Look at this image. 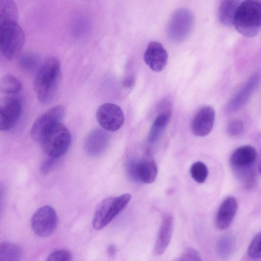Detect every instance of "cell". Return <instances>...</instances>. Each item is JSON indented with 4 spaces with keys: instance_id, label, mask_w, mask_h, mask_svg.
<instances>
[{
    "instance_id": "cell-19",
    "label": "cell",
    "mask_w": 261,
    "mask_h": 261,
    "mask_svg": "<svg viewBox=\"0 0 261 261\" xmlns=\"http://www.w3.org/2000/svg\"><path fill=\"white\" fill-rule=\"evenodd\" d=\"M242 1L238 0H225L220 3L218 12L220 22L224 26L232 25L237 9Z\"/></svg>"
},
{
    "instance_id": "cell-23",
    "label": "cell",
    "mask_w": 261,
    "mask_h": 261,
    "mask_svg": "<svg viewBox=\"0 0 261 261\" xmlns=\"http://www.w3.org/2000/svg\"><path fill=\"white\" fill-rule=\"evenodd\" d=\"M20 68L25 71L30 72L38 69L40 66V58L36 53L27 51L18 57Z\"/></svg>"
},
{
    "instance_id": "cell-33",
    "label": "cell",
    "mask_w": 261,
    "mask_h": 261,
    "mask_svg": "<svg viewBox=\"0 0 261 261\" xmlns=\"http://www.w3.org/2000/svg\"><path fill=\"white\" fill-rule=\"evenodd\" d=\"M6 194V189L4 185L0 182V211L3 206Z\"/></svg>"
},
{
    "instance_id": "cell-2",
    "label": "cell",
    "mask_w": 261,
    "mask_h": 261,
    "mask_svg": "<svg viewBox=\"0 0 261 261\" xmlns=\"http://www.w3.org/2000/svg\"><path fill=\"white\" fill-rule=\"evenodd\" d=\"M232 25L245 37L255 36L261 26L260 2L249 0L241 2L235 13Z\"/></svg>"
},
{
    "instance_id": "cell-17",
    "label": "cell",
    "mask_w": 261,
    "mask_h": 261,
    "mask_svg": "<svg viewBox=\"0 0 261 261\" xmlns=\"http://www.w3.org/2000/svg\"><path fill=\"white\" fill-rule=\"evenodd\" d=\"M238 202L233 196L227 197L221 203L216 217V225L219 230L227 228L236 215Z\"/></svg>"
},
{
    "instance_id": "cell-5",
    "label": "cell",
    "mask_w": 261,
    "mask_h": 261,
    "mask_svg": "<svg viewBox=\"0 0 261 261\" xmlns=\"http://www.w3.org/2000/svg\"><path fill=\"white\" fill-rule=\"evenodd\" d=\"M40 142L43 151L48 157L58 159L68 149L71 135L68 128L60 123L47 132Z\"/></svg>"
},
{
    "instance_id": "cell-15",
    "label": "cell",
    "mask_w": 261,
    "mask_h": 261,
    "mask_svg": "<svg viewBox=\"0 0 261 261\" xmlns=\"http://www.w3.org/2000/svg\"><path fill=\"white\" fill-rule=\"evenodd\" d=\"M168 53L158 42H151L144 54V60L146 65L153 71L160 72L164 69L168 61Z\"/></svg>"
},
{
    "instance_id": "cell-26",
    "label": "cell",
    "mask_w": 261,
    "mask_h": 261,
    "mask_svg": "<svg viewBox=\"0 0 261 261\" xmlns=\"http://www.w3.org/2000/svg\"><path fill=\"white\" fill-rule=\"evenodd\" d=\"M190 172L192 178L199 184L206 180L208 174L206 166L200 161L196 162L192 165Z\"/></svg>"
},
{
    "instance_id": "cell-13",
    "label": "cell",
    "mask_w": 261,
    "mask_h": 261,
    "mask_svg": "<svg viewBox=\"0 0 261 261\" xmlns=\"http://www.w3.org/2000/svg\"><path fill=\"white\" fill-rule=\"evenodd\" d=\"M20 101L11 96L0 97V130H8L18 121L21 113Z\"/></svg>"
},
{
    "instance_id": "cell-9",
    "label": "cell",
    "mask_w": 261,
    "mask_h": 261,
    "mask_svg": "<svg viewBox=\"0 0 261 261\" xmlns=\"http://www.w3.org/2000/svg\"><path fill=\"white\" fill-rule=\"evenodd\" d=\"M129 176L135 181L151 184L156 179L158 169L155 162L150 159H134L126 166Z\"/></svg>"
},
{
    "instance_id": "cell-7",
    "label": "cell",
    "mask_w": 261,
    "mask_h": 261,
    "mask_svg": "<svg viewBox=\"0 0 261 261\" xmlns=\"http://www.w3.org/2000/svg\"><path fill=\"white\" fill-rule=\"evenodd\" d=\"M65 114V108L61 105L55 106L48 110L33 123L31 130L32 138L40 142L47 132L56 124L61 123Z\"/></svg>"
},
{
    "instance_id": "cell-4",
    "label": "cell",
    "mask_w": 261,
    "mask_h": 261,
    "mask_svg": "<svg viewBox=\"0 0 261 261\" xmlns=\"http://www.w3.org/2000/svg\"><path fill=\"white\" fill-rule=\"evenodd\" d=\"M130 199L131 195L125 193L101 201L95 209L93 219L94 229L99 230L105 227L125 207Z\"/></svg>"
},
{
    "instance_id": "cell-11",
    "label": "cell",
    "mask_w": 261,
    "mask_h": 261,
    "mask_svg": "<svg viewBox=\"0 0 261 261\" xmlns=\"http://www.w3.org/2000/svg\"><path fill=\"white\" fill-rule=\"evenodd\" d=\"M96 117L101 127L109 132L119 129L124 121V114L121 108L112 103H105L99 106Z\"/></svg>"
},
{
    "instance_id": "cell-34",
    "label": "cell",
    "mask_w": 261,
    "mask_h": 261,
    "mask_svg": "<svg viewBox=\"0 0 261 261\" xmlns=\"http://www.w3.org/2000/svg\"><path fill=\"white\" fill-rule=\"evenodd\" d=\"M116 248L114 245H110L107 249L108 253L110 255H113L116 253Z\"/></svg>"
},
{
    "instance_id": "cell-20",
    "label": "cell",
    "mask_w": 261,
    "mask_h": 261,
    "mask_svg": "<svg viewBox=\"0 0 261 261\" xmlns=\"http://www.w3.org/2000/svg\"><path fill=\"white\" fill-rule=\"evenodd\" d=\"M171 117V114H159L149 129L147 141L152 144L157 141L166 129Z\"/></svg>"
},
{
    "instance_id": "cell-30",
    "label": "cell",
    "mask_w": 261,
    "mask_h": 261,
    "mask_svg": "<svg viewBox=\"0 0 261 261\" xmlns=\"http://www.w3.org/2000/svg\"><path fill=\"white\" fill-rule=\"evenodd\" d=\"M178 261H203V260L196 250L188 247L183 251Z\"/></svg>"
},
{
    "instance_id": "cell-32",
    "label": "cell",
    "mask_w": 261,
    "mask_h": 261,
    "mask_svg": "<svg viewBox=\"0 0 261 261\" xmlns=\"http://www.w3.org/2000/svg\"><path fill=\"white\" fill-rule=\"evenodd\" d=\"M135 83V78L133 75H129L125 77L123 81V86L126 88H132Z\"/></svg>"
},
{
    "instance_id": "cell-6",
    "label": "cell",
    "mask_w": 261,
    "mask_h": 261,
    "mask_svg": "<svg viewBox=\"0 0 261 261\" xmlns=\"http://www.w3.org/2000/svg\"><path fill=\"white\" fill-rule=\"evenodd\" d=\"M194 23V16L188 9L180 8L172 15L167 25L169 39L178 43L185 40L190 34Z\"/></svg>"
},
{
    "instance_id": "cell-12",
    "label": "cell",
    "mask_w": 261,
    "mask_h": 261,
    "mask_svg": "<svg viewBox=\"0 0 261 261\" xmlns=\"http://www.w3.org/2000/svg\"><path fill=\"white\" fill-rule=\"evenodd\" d=\"M259 81L258 72L252 74L241 88L228 101L224 108L225 113L231 114L243 108L256 90Z\"/></svg>"
},
{
    "instance_id": "cell-28",
    "label": "cell",
    "mask_w": 261,
    "mask_h": 261,
    "mask_svg": "<svg viewBox=\"0 0 261 261\" xmlns=\"http://www.w3.org/2000/svg\"><path fill=\"white\" fill-rule=\"evenodd\" d=\"M72 255L66 250H57L51 252L46 261H71Z\"/></svg>"
},
{
    "instance_id": "cell-31",
    "label": "cell",
    "mask_w": 261,
    "mask_h": 261,
    "mask_svg": "<svg viewBox=\"0 0 261 261\" xmlns=\"http://www.w3.org/2000/svg\"><path fill=\"white\" fill-rule=\"evenodd\" d=\"M57 159L47 156L41 165L40 172L41 174L46 175L49 173L56 164Z\"/></svg>"
},
{
    "instance_id": "cell-10",
    "label": "cell",
    "mask_w": 261,
    "mask_h": 261,
    "mask_svg": "<svg viewBox=\"0 0 261 261\" xmlns=\"http://www.w3.org/2000/svg\"><path fill=\"white\" fill-rule=\"evenodd\" d=\"M58 216L56 211L49 205L43 206L34 214L31 225L38 236L45 237L50 236L56 229Z\"/></svg>"
},
{
    "instance_id": "cell-16",
    "label": "cell",
    "mask_w": 261,
    "mask_h": 261,
    "mask_svg": "<svg viewBox=\"0 0 261 261\" xmlns=\"http://www.w3.org/2000/svg\"><path fill=\"white\" fill-rule=\"evenodd\" d=\"M109 141V135L106 132L99 128L93 129L85 140V150L90 156H98L107 149Z\"/></svg>"
},
{
    "instance_id": "cell-25",
    "label": "cell",
    "mask_w": 261,
    "mask_h": 261,
    "mask_svg": "<svg viewBox=\"0 0 261 261\" xmlns=\"http://www.w3.org/2000/svg\"><path fill=\"white\" fill-rule=\"evenodd\" d=\"M236 241L231 235H225L220 239L217 245L219 256L223 259H228L234 248Z\"/></svg>"
},
{
    "instance_id": "cell-3",
    "label": "cell",
    "mask_w": 261,
    "mask_h": 261,
    "mask_svg": "<svg viewBox=\"0 0 261 261\" xmlns=\"http://www.w3.org/2000/svg\"><path fill=\"white\" fill-rule=\"evenodd\" d=\"M25 42V35L17 22L0 24V51L8 60L18 58Z\"/></svg>"
},
{
    "instance_id": "cell-27",
    "label": "cell",
    "mask_w": 261,
    "mask_h": 261,
    "mask_svg": "<svg viewBox=\"0 0 261 261\" xmlns=\"http://www.w3.org/2000/svg\"><path fill=\"white\" fill-rule=\"evenodd\" d=\"M260 233L253 238L248 249V256L252 259H258L260 257Z\"/></svg>"
},
{
    "instance_id": "cell-1",
    "label": "cell",
    "mask_w": 261,
    "mask_h": 261,
    "mask_svg": "<svg viewBox=\"0 0 261 261\" xmlns=\"http://www.w3.org/2000/svg\"><path fill=\"white\" fill-rule=\"evenodd\" d=\"M61 65L55 57L46 58L38 69L34 80V89L42 103L51 102L56 97L61 80Z\"/></svg>"
},
{
    "instance_id": "cell-22",
    "label": "cell",
    "mask_w": 261,
    "mask_h": 261,
    "mask_svg": "<svg viewBox=\"0 0 261 261\" xmlns=\"http://www.w3.org/2000/svg\"><path fill=\"white\" fill-rule=\"evenodd\" d=\"M22 254L21 248L16 244H0V261H20Z\"/></svg>"
},
{
    "instance_id": "cell-18",
    "label": "cell",
    "mask_w": 261,
    "mask_h": 261,
    "mask_svg": "<svg viewBox=\"0 0 261 261\" xmlns=\"http://www.w3.org/2000/svg\"><path fill=\"white\" fill-rule=\"evenodd\" d=\"M173 229V219L170 214H166L158 233L153 249V254L160 256L166 250L171 239Z\"/></svg>"
},
{
    "instance_id": "cell-8",
    "label": "cell",
    "mask_w": 261,
    "mask_h": 261,
    "mask_svg": "<svg viewBox=\"0 0 261 261\" xmlns=\"http://www.w3.org/2000/svg\"><path fill=\"white\" fill-rule=\"evenodd\" d=\"M257 151L251 145H243L232 153L230 163L233 169L242 179L254 171L257 159Z\"/></svg>"
},
{
    "instance_id": "cell-14",
    "label": "cell",
    "mask_w": 261,
    "mask_h": 261,
    "mask_svg": "<svg viewBox=\"0 0 261 261\" xmlns=\"http://www.w3.org/2000/svg\"><path fill=\"white\" fill-rule=\"evenodd\" d=\"M215 120V111L210 106L199 109L194 116L191 129L193 133L198 137H204L212 131Z\"/></svg>"
},
{
    "instance_id": "cell-24",
    "label": "cell",
    "mask_w": 261,
    "mask_h": 261,
    "mask_svg": "<svg viewBox=\"0 0 261 261\" xmlns=\"http://www.w3.org/2000/svg\"><path fill=\"white\" fill-rule=\"evenodd\" d=\"M22 89L21 82L14 75L6 74L0 79V91L7 94H16Z\"/></svg>"
},
{
    "instance_id": "cell-29",
    "label": "cell",
    "mask_w": 261,
    "mask_h": 261,
    "mask_svg": "<svg viewBox=\"0 0 261 261\" xmlns=\"http://www.w3.org/2000/svg\"><path fill=\"white\" fill-rule=\"evenodd\" d=\"M243 122L240 119H234L228 123L226 131L230 136H237L243 132Z\"/></svg>"
},
{
    "instance_id": "cell-21",
    "label": "cell",
    "mask_w": 261,
    "mask_h": 261,
    "mask_svg": "<svg viewBox=\"0 0 261 261\" xmlns=\"http://www.w3.org/2000/svg\"><path fill=\"white\" fill-rule=\"evenodd\" d=\"M18 18L16 3L11 0H0V24L17 22Z\"/></svg>"
}]
</instances>
